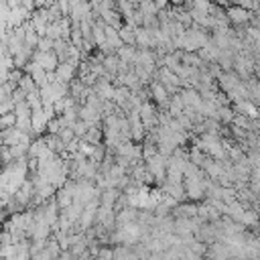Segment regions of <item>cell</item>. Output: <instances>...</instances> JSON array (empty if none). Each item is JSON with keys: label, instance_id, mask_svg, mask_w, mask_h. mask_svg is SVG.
<instances>
[{"label": "cell", "instance_id": "cell-12", "mask_svg": "<svg viewBox=\"0 0 260 260\" xmlns=\"http://www.w3.org/2000/svg\"><path fill=\"white\" fill-rule=\"evenodd\" d=\"M12 114H14L16 118H30V108L26 106V102H20V104H14Z\"/></svg>", "mask_w": 260, "mask_h": 260}, {"label": "cell", "instance_id": "cell-2", "mask_svg": "<svg viewBox=\"0 0 260 260\" xmlns=\"http://www.w3.org/2000/svg\"><path fill=\"white\" fill-rule=\"evenodd\" d=\"M134 47L136 49H154V41H152L150 28H144V26H136L134 28Z\"/></svg>", "mask_w": 260, "mask_h": 260}, {"label": "cell", "instance_id": "cell-17", "mask_svg": "<svg viewBox=\"0 0 260 260\" xmlns=\"http://www.w3.org/2000/svg\"><path fill=\"white\" fill-rule=\"evenodd\" d=\"M57 136H59V140H61V142H65V144H67L69 140H73V138H75V136H73V130H71V128H67V126H63V128L59 130V134H57Z\"/></svg>", "mask_w": 260, "mask_h": 260}, {"label": "cell", "instance_id": "cell-6", "mask_svg": "<svg viewBox=\"0 0 260 260\" xmlns=\"http://www.w3.org/2000/svg\"><path fill=\"white\" fill-rule=\"evenodd\" d=\"M83 142L95 146V144H102L104 142V132H102V126H93V128H87V132L81 136Z\"/></svg>", "mask_w": 260, "mask_h": 260}, {"label": "cell", "instance_id": "cell-16", "mask_svg": "<svg viewBox=\"0 0 260 260\" xmlns=\"http://www.w3.org/2000/svg\"><path fill=\"white\" fill-rule=\"evenodd\" d=\"M81 32H79V28H71V32H69V45H73V47H81Z\"/></svg>", "mask_w": 260, "mask_h": 260}, {"label": "cell", "instance_id": "cell-15", "mask_svg": "<svg viewBox=\"0 0 260 260\" xmlns=\"http://www.w3.org/2000/svg\"><path fill=\"white\" fill-rule=\"evenodd\" d=\"M87 128H89V126H87L85 122H81V120H75V124L71 126V130H73V136H75V138H79V140H81V136L87 132Z\"/></svg>", "mask_w": 260, "mask_h": 260}, {"label": "cell", "instance_id": "cell-8", "mask_svg": "<svg viewBox=\"0 0 260 260\" xmlns=\"http://www.w3.org/2000/svg\"><path fill=\"white\" fill-rule=\"evenodd\" d=\"M118 65H120V59H118L116 55H106V57L102 59L104 71L110 73V75H114V77H116V73H118Z\"/></svg>", "mask_w": 260, "mask_h": 260}, {"label": "cell", "instance_id": "cell-10", "mask_svg": "<svg viewBox=\"0 0 260 260\" xmlns=\"http://www.w3.org/2000/svg\"><path fill=\"white\" fill-rule=\"evenodd\" d=\"M16 87L18 89H22L24 93H28V91H35L37 89V85H35V81H32V77L28 75V73H22V77L18 79V83H16Z\"/></svg>", "mask_w": 260, "mask_h": 260}, {"label": "cell", "instance_id": "cell-1", "mask_svg": "<svg viewBox=\"0 0 260 260\" xmlns=\"http://www.w3.org/2000/svg\"><path fill=\"white\" fill-rule=\"evenodd\" d=\"M225 18H228L230 26H246L248 18H250V10H246L242 6H225Z\"/></svg>", "mask_w": 260, "mask_h": 260}, {"label": "cell", "instance_id": "cell-14", "mask_svg": "<svg viewBox=\"0 0 260 260\" xmlns=\"http://www.w3.org/2000/svg\"><path fill=\"white\" fill-rule=\"evenodd\" d=\"M63 126H61V120H59V116H55V118H51L49 122H47V134H59V130H61Z\"/></svg>", "mask_w": 260, "mask_h": 260}, {"label": "cell", "instance_id": "cell-11", "mask_svg": "<svg viewBox=\"0 0 260 260\" xmlns=\"http://www.w3.org/2000/svg\"><path fill=\"white\" fill-rule=\"evenodd\" d=\"M24 102H26V106L30 108V112H35V110H41V98H39V91L35 89V91H28L26 95H24Z\"/></svg>", "mask_w": 260, "mask_h": 260}, {"label": "cell", "instance_id": "cell-4", "mask_svg": "<svg viewBox=\"0 0 260 260\" xmlns=\"http://www.w3.org/2000/svg\"><path fill=\"white\" fill-rule=\"evenodd\" d=\"M75 71H77V65H75V63L63 61V63L57 65V69H55V77H57L59 83H65V85H67V83L75 77Z\"/></svg>", "mask_w": 260, "mask_h": 260}, {"label": "cell", "instance_id": "cell-13", "mask_svg": "<svg viewBox=\"0 0 260 260\" xmlns=\"http://www.w3.org/2000/svg\"><path fill=\"white\" fill-rule=\"evenodd\" d=\"M35 51H39V53H49V51H53V41L47 39V37H39Z\"/></svg>", "mask_w": 260, "mask_h": 260}, {"label": "cell", "instance_id": "cell-18", "mask_svg": "<svg viewBox=\"0 0 260 260\" xmlns=\"http://www.w3.org/2000/svg\"><path fill=\"white\" fill-rule=\"evenodd\" d=\"M24 95H26V93H24L22 89H18V87H16L8 98H10V102H12V104H20V102H24Z\"/></svg>", "mask_w": 260, "mask_h": 260}, {"label": "cell", "instance_id": "cell-7", "mask_svg": "<svg viewBox=\"0 0 260 260\" xmlns=\"http://www.w3.org/2000/svg\"><path fill=\"white\" fill-rule=\"evenodd\" d=\"M134 55H136V47H128V45H122V47L116 51V57H118L122 63H128V65H132Z\"/></svg>", "mask_w": 260, "mask_h": 260}, {"label": "cell", "instance_id": "cell-19", "mask_svg": "<svg viewBox=\"0 0 260 260\" xmlns=\"http://www.w3.org/2000/svg\"><path fill=\"white\" fill-rule=\"evenodd\" d=\"M152 4H154V8L156 10H165V8H169L171 4H169V0H152Z\"/></svg>", "mask_w": 260, "mask_h": 260}, {"label": "cell", "instance_id": "cell-9", "mask_svg": "<svg viewBox=\"0 0 260 260\" xmlns=\"http://www.w3.org/2000/svg\"><path fill=\"white\" fill-rule=\"evenodd\" d=\"M118 37H120L122 45L134 47V28H132V26H126V24H122V26L118 28Z\"/></svg>", "mask_w": 260, "mask_h": 260}, {"label": "cell", "instance_id": "cell-3", "mask_svg": "<svg viewBox=\"0 0 260 260\" xmlns=\"http://www.w3.org/2000/svg\"><path fill=\"white\" fill-rule=\"evenodd\" d=\"M32 61H37L45 71H55L57 69V65H59V59H57V55L53 53V51H49V53H39V51H32V57H30Z\"/></svg>", "mask_w": 260, "mask_h": 260}, {"label": "cell", "instance_id": "cell-5", "mask_svg": "<svg viewBox=\"0 0 260 260\" xmlns=\"http://www.w3.org/2000/svg\"><path fill=\"white\" fill-rule=\"evenodd\" d=\"M234 116H236V112L232 110V106H219V108L215 110L213 120H217L221 126H230L232 120H234Z\"/></svg>", "mask_w": 260, "mask_h": 260}]
</instances>
